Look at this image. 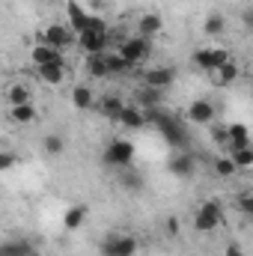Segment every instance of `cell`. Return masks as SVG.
Here are the masks:
<instances>
[{"instance_id": "obj_37", "label": "cell", "mask_w": 253, "mask_h": 256, "mask_svg": "<svg viewBox=\"0 0 253 256\" xmlns=\"http://www.w3.org/2000/svg\"><path fill=\"white\" fill-rule=\"evenodd\" d=\"M224 256H244V250H242V244H238V242H230V244H226V250H224Z\"/></svg>"}, {"instance_id": "obj_18", "label": "cell", "mask_w": 253, "mask_h": 256, "mask_svg": "<svg viewBox=\"0 0 253 256\" xmlns=\"http://www.w3.org/2000/svg\"><path fill=\"white\" fill-rule=\"evenodd\" d=\"M161 27H164L161 15H155V12H146V15H140V21H137V36H143V39H152V36H158V33H161Z\"/></svg>"}, {"instance_id": "obj_36", "label": "cell", "mask_w": 253, "mask_h": 256, "mask_svg": "<svg viewBox=\"0 0 253 256\" xmlns=\"http://www.w3.org/2000/svg\"><path fill=\"white\" fill-rule=\"evenodd\" d=\"M242 24H244V30H248V33H253V6L242 9Z\"/></svg>"}, {"instance_id": "obj_5", "label": "cell", "mask_w": 253, "mask_h": 256, "mask_svg": "<svg viewBox=\"0 0 253 256\" xmlns=\"http://www.w3.org/2000/svg\"><path fill=\"white\" fill-rule=\"evenodd\" d=\"M137 250H140V242L128 232H116L102 242V256H137Z\"/></svg>"}, {"instance_id": "obj_24", "label": "cell", "mask_w": 253, "mask_h": 256, "mask_svg": "<svg viewBox=\"0 0 253 256\" xmlns=\"http://www.w3.org/2000/svg\"><path fill=\"white\" fill-rule=\"evenodd\" d=\"M226 155L236 161V167H238V170H250V167H253V143L238 146V149H230Z\"/></svg>"}, {"instance_id": "obj_32", "label": "cell", "mask_w": 253, "mask_h": 256, "mask_svg": "<svg viewBox=\"0 0 253 256\" xmlns=\"http://www.w3.org/2000/svg\"><path fill=\"white\" fill-rule=\"evenodd\" d=\"M120 182H122V188H128V191H140L143 188V176L140 173H122Z\"/></svg>"}, {"instance_id": "obj_26", "label": "cell", "mask_w": 253, "mask_h": 256, "mask_svg": "<svg viewBox=\"0 0 253 256\" xmlns=\"http://www.w3.org/2000/svg\"><path fill=\"white\" fill-rule=\"evenodd\" d=\"M86 72H90V78H110V68H108L104 54H92V57H86Z\"/></svg>"}, {"instance_id": "obj_11", "label": "cell", "mask_w": 253, "mask_h": 256, "mask_svg": "<svg viewBox=\"0 0 253 256\" xmlns=\"http://www.w3.org/2000/svg\"><path fill=\"white\" fill-rule=\"evenodd\" d=\"M116 126H120V128H131V131L146 128V126H149V114H146L140 104H126V108H122V114H120V120H116Z\"/></svg>"}, {"instance_id": "obj_6", "label": "cell", "mask_w": 253, "mask_h": 256, "mask_svg": "<svg viewBox=\"0 0 253 256\" xmlns=\"http://www.w3.org/2000/svg\"><path fill=\"white\" fill-rule=\"evenodd\" d=\"M39 42H45V45L63 51L72 42H78V33H74L72 27H66V24H48V27L42 30V36H39Z\"/></svg>"}, {"instance_id": "obj_15", "label": "cell", "mask_w": 253, "mask_h": 256, "mask_svg": "<svg viewBox=\"0 0 253 256\" xmlns=\"http://www.w3.org/2000/svg\"><path fill=\"white\" fill-rule=\"evenodd\" d=\"M238 78H242V68H238L236 60H230V63H224L220 68L212 72V84H214V86H230V84H236Z\"/></svg>"}, {"instance_id": "obj_10", "label": "cell", "mask_w": 253, "mask_h": 256, "mask_svg": "<svg viewBox=\"0 0 253 256\" xmlns=\"http://www.w3.org/2000/svg\"><path fill=\"white\" fill-rule=\"evenodd\" d=\"M173 80H176V68H170V66H158V68L143 72V84L155 86V90H164V92L173 86Z\"/></svg>"}, {"instance_id": "obj_9", "label": "cell", "mask_w": 253, "mask_h": 256, "mask_svg": "<svg viewBox=\"0 0 253 256\" xmlns=\"http://www.w3.org/2000/svg\"><path fill=\"white\" fill-rule=\"evenodd\" d=\"M167 170L176 176V179H188L196 173V158L194 152H173L170 161H167Z\"/></svg>"}, {"instance_id": "obj_19", "label": "cell", "mask_w": 253, "mask_h": 256, "mask_svg": "<svg viewBox=\"0 0 253 256\" xmlns=\"http://www.w3.org/2000/svg\"><path fill=\"white\" fill-rule=\"evenodd\" d=\"M161 98H164V90H155V86H146V84L137 90V104L143 110H158Z\"/></svg>"}, {"instance_id": "obj_14", "label": "cell", "mask_w": 253, "mask_h": 256, "mask_svg": "<svg viewBox=\"0 0 253 256\" xmlns=\"http://www.w3.org/2000/svg\"><path fill=\"white\" fill-rule=\"evenodd\" d=\"M96 104H98V98H96L92 86H86V84L72 86V108H74V110H90V108H96Z\"/></svg>"}, {"instance_id": "obj_1", "label": "cell", "mask_w": 253, "mask_h": 256, "mask_svg": "<svg viewBox=\"0 0 253 256\" xmlns=\"http://www.w3.org/2000/svg\"><path fill=\"white\" fill-rule=\"evenodd\" d=\"M220 224H224V208L218 200H206L196 206V212H194V230L196 232H214Z\"/></svg>"}, {"instance_id": "obj_31", "label": "cell", "mask_w": 253, "mask_h": 256, "mask_svg": "<svg viewBox=\"0 0 253 256\" xmlns=\"http://www.w3.org/2000/svg\"><path fill=\"white\" fill-rule=\"evenodd\" d=\"M236 206H238V212H242V214L253 218V188L238 191V196H236Z\"/></svg>"}, {"instance_id": "obj_3", "label": "cell", "mask_w": 253, "mask_h": 256, "mask_svg": "<svg viewBox=\"0 0 253 256\" xmlns=\"http://www.w3.org/2000/svg\"><path fill=\"white\" fill-rule=\"evenodd\" d=\"M120 57H126L128 66H140L149 60V54H152V45H149V39H143V36H128L120 42Z\"/></svg>"}, {"instance_id": "obj_20", "label": "cell", "mask_w": 253, "mask_h": 256, "mask_svg": "<svg viewBox=\"0 0 253 256\" xmlns=\"http://www.w3.org/2000/svg\"><path fill=\"white\" fill-rule=\"evenodd\" d=\"M96 108H98L108 120H114V122H116V120H120V114H122V108H126V102H122L116 92H110V96H102Z\"/></svg>"}, {"instance_id": "obj_13", "label": "cell", "mask_w": 253, "mask_h": 256, "mask_svg": "<svg viewBox=\"0 0 253 256\" xmlns=\"http://www.w3.org/2000/svg\"><path fill=\"white\" fill-rule=\"evenodd\" d=\"M36 74H39V80H42L45 86H63L66 80H68V66L66 63H51V66L36 68Z\"/></svg>"}, {"instance_id": "obj_28", "label": "cell", "mask_w": 253, "mask_h": 256, "mask_svg": "<svg viewBox=\"0 0 253 256\" xmlns=\"http://www.w3.org/2000/svg\"><path fill=\"white\" fill-rule=\"evenodd\" d=\"M238 173V167H236V161L230 158V155H218L214 158V176L218 179H230V176H236Z\"/></svg>"}, {"instance_id": "obj_35", "label": "cell", "mask_w": 253, "mask_h": 256, "mask_svg": "<svg viewBox=\"0 0 253 256\" xmlns=\"http://www.w3.org/2000/svg\"><path fill=\"white\" fill-rule=\"evenodd\" d=\"M15 167V155L12 152H3L0 155V173H6V170H12Z\"/></svg>"}, {"instance_id": "obj_27", "label": "cell", "mask_w": 253, "mask_h": 256, "mask_svg": "<svg viewBox=\"0 0 253 256\" xmlns=\"http://www.w3.org/2000/svg\"><path fill=\"white\" fill-rule=\"evenodd\" d=\"M42 152H45L48 158H60L66 152V140L60 134H48V137L42 140Z\"/></svg>"}, {"instance_id": "obj_29", "label": "cell", "mask_w": 253, "mask_h": 256, "mask_svg": "<svg viewBox=\"0 0 253 256\" xmlns=\"http://www.w3.org/2000/svg\"><path fill=\"white\" fill-rule=\"evenodd\" d=\"M0 256H33V248H30V242H24V238L6 242V244L0 248Z\"/></svg>"}, {"instance_id": "obj_25", "label": "cell", "mask_w": 253, "mask_h": 256, "mask_svg": "<svg viewBox=\"0 0 253 256\" xmlns=\"http://www.w3.org/2000/svg\"><path fill=\"white\" fill-rule=\"evenodd\" d=\"M250 143V128L244 122H232L230 126V149H238V146H248Z\"/></svg>"}, {"instance_id": "obj_38", "label": "cell", "mask_w": 253, "mask_h": 256, "mask_svg": "<svg viewBox=\"0 0 253 256\" xmlns=\"http://www.w3.org/2000/svg\"><path fill=\"white\" fill-rule=\"evenodd\" d=\"M167 232H170V236L179 232V218H167Z\"/></svg>"}, {"instance_id": "obj_22", "label": "cell", "mask_w": 253, "mask_h": 256, "mask_svg": "<svg viewBox=\"0 0 253 256\" xmlns=\"http://www.w3.org/2000/svg\"><path fill=\"white\" fill-rule=\"evenodd\" d=\"M84 224H86V206H72V208L63 214V226L68 230V232L80 230Z\"/></svg>"}, {"instance_id": "obj_8", "label": "cell", "mask_w": 253, "mask_h": 256, "mask_svg": "<svg viewBox=\"0 0 253 256\" xmlns=\"http://www.w3.org/2000/svg\"><path fill=\"white\" fill-rule=\"evenodd\" d=\"M108 42H110V33H92V30H86V33L78 36V48H80L86 57H92V54H108Z\"/></svg>"}, {"instance_id": "obj_34", "label": "cell", "mask_w": 253, "mask_h": 256, "mask_svg": "<svg viewBox=\"0 0 253 256\" xmlns=\"http://www.w3.org/2000/svg\"><path fill=\"white\" fill-rule=\"evenodd\" d=\"M86 30H92V33H108V21L98 18V15H90V27H86Z\"/></svg>"}, {"instance_id": "obj_33", "label": "cell", "mask_w": 253, "mask_h": 256, "mask_svg": "<svg viewBox=\"0 0 253 256\" xmlns=\"http://www.w3.org/2000/svg\"><path fill=\"white\" fill-rule=\"evenodd\" d=\"M212 140H214L218 146H226V149H230V126H214L212 128Z\"/></svg>"}, {"instance_id": "obj_4", "label": "cell", "mask_w": 253, "mask_h": 256, "mask_svg": "<svg viewBox=\"0 0 253 256\" xmlns=\"http://www.w3.org/2000/svg\"><path fill=\"white\" fill-rule=\"evenodd\" d=\"M232 57H230V51L226 48H220V45H206V48H196L194 51V63L200 66L202 72H214V68H220L224 63H230Z\"/></svg>"}, {"instance_id": "obj_16", "label": "cell", "mask_w": 253, "mask_h": 256, "mask_svg": "<svg viewBox=\"0 0 253 256\" xmlns=\"http://www.w3.org/2000/svg\"><path fill=\"white\" fill-rule=\"evenodd\" d=\"M66 9H68V27H72L78 36H80V33H86V27H90V12H86L78 0H72Z\"/></svg>"}, {"instance_id": "obj_2", "label": "cell", "mask_w": 253, "mask_h": 256, "mask_svg": "<svg viewBox=\"0 0 253 256\" xmlns=\"http://www.w3.org/2000/svg\"><path fill=\"white\" fill-rule=\"evenodd\" d=\"M102 161L108 164V167H128L131 161H134V143L126 140V137H114L108 146H104V152H102Z\"/></svg>"}, {"instance_id": "obj_23", "label": "cell", "mask_w": 253, "mask_h": 256, "mask_svg": "<svg viewBox=\"0 0 253 256\" xmlns=\"http://www.w3.org/2000/svg\"><path fill=\"white\" fill-rule=\"evenodd\" d=\"M202 33H206V36H212V39L224 36V33H226V18H224L220 12H212V15L202 21Z\"/></svg>"}, {"instance_id": "obj_17", "label": "cell", "mask_w": 253, "mask_h": 256, "mask_svg": "<svg viewBox=\"0 0 253 256\" xmlns=\"http://www.w3.org/2000/svg\"><path fill=\"white\" fill-rule=\"evenodd\" d=\"M6 102H9V108L12 104H33V96H30V86L24 84V80H12L9 86H6Z\"/></svg>"}, {"instance_id": "obj_30", "label": "cell", "mask_w": 253, "mask_h": 256, "mask_svg": "<svg viewBox=\"0 0 253 256\" xmlns=\"http://www.w3.org/2000/svg\"><path fill=\"white\" fill-rule=\"evenodd\" d=\"M104 60H108V68H110V74H122V72H128V68H131L126 57H120V51H114V54L108 51V54H104Z\"/></svg>"}, {"instance_id": "obj_12", "label": "cell", "mask_w": 253, "mask_h": 256, "mask_svg": "<svg viewBox=\"0 0 253 256\" xmlns=\"http://www.w3.org/2000/svg\"><path fill=\"white\" fill-rule=\"evenodd\" d=\"M30 60L36 68H42V66H51V63H66L63 60V51H57V48H51V45H45V42H36L33 48H30Z\"/></svg>"}, {"instance_id": "obj_21", "label": "cell", "mask_w": 253, "mask_h": 256, "mask_svg": "<svg viewBox=\"0 0 253 256\" xmlns=\"http://www.w3.org/2000/svg\"><path fill=\"white\" fill-rule=\"evenodd\" d=\"M9 120L18 122V126H33V122L39 120V114H36L33 104H12V108H9Z\"/></svg>"}, {"instance_id": "obj_7", "label": "cell", "mask_w": 253, "mask_h": 256, "mask_svg": "<svg viewBox=\"0 0 253 256\" xmlns=\"http://www.w3.org/2000/svg\"><path fill=\"white\" fill-rule=\"evenodd\" d=\"M185 120L190 126H214V104L208 98H194L185 110Z\"/></svg>"}]
</instances>
